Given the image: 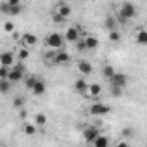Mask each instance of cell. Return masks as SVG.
Returning <instances> with one entry per match:
<instances>
[{
    "instance_id": "cell-1",
    "label": "cell",
    "mask_w": 147,
    "mask_h": 147,
    "mask_svg": "<svg viewBox=\"0 0 147 147\" xmlns=\"http://www.w3.org/2000/svg\"><path fill=\"white\" fill-rule=\"evenodd\" d=\"M137 16V7L131 4V2H123L119 5V11H118V16H116V23L119 24H126L130 19H133Z\"/></svg>"
},
{
    "instance_id": "cell-2",
    "label": "cell",
    "mask_w": 147,
    "mask_h": 147,
    "mask_svg": "<svg viewBox=\"0 0 147 147\" xmlns=\"http://www.w3.org/2000/svg\"><path fill=\"white\" fill-rule=\"evenodd\" d=\"M45 45L50 49V50H57V49H62L64 45V38L61 33H50L45 36Z\"/></svg>"
},
{
    "instance_id": "cell-3",
    "label": "cell",
    "mask_w": 147,
    "mask_h": 147,
    "mask_svg": "<svg viewBox=\"0 0 147 147\" xmlns=\"http://www.w3.org/2000/svg\"><path fill=\"white\" fill-rule=\"evenodd\" d=\"M88 113H90L92 116H104V114L111 113V106H109V104H102V102H95V104L90 106Z\"/></svg>"
},
{
    "instance_id": "cell-4",
    "label": "cell",
    "mask_w": 147,
    "mask_h": 147,
    "mask_svg": "<svg viewBox=\"0 0 147 147\" xmlns=\"http://www.w3.org/2000/svg\"><path fill=\"white\" fill-rule=\"evenodd\" d=\"M109 82H111V87H116V88H121V90L128 85V78H126V75H123V73H114V76Z\"/></svg>"
},
{
    "instance_id": "cell-5",
    "label": "cell",
    "mask_w": 147,
    "mask_h": 147,
    "mask_svg": "<svg viewBox=\"0 0 147 147\" xmlns=\"http://www.w3.org/2000/svg\"><path fill=\"white\" fill-rule=\"evenodd\" d=\"M99 135H100V133H99V128H97V126H87V128L83 130V138H85V142H87L88 145H92L94 140H95Z\"/></svg>"
},
{
    "instance_id": "cell-6",
    "label": "cell",
    "mask_w": 147,
    "mask_h": 147,
    "mask_svg": "<svg viewBox=\"0 0 147 147\" xmlns=\"http://www.w3.org/2000/svg\"><path fill=\"white\" fill-rule=\"evenodd\" d=\"M62 38H64V42H78V40H80V28H78V26L67 28Z\"/></svg>"
},
{
    "instance_id": "cell-7",
    "label": "cell",
    "mask_w": 147,
    "mask_h": 147,
    "mask_svg": "<svg viewBox=\"0 0 147 147\" xmlns=\"http://www.w3.org/2000/svg\"><path fill=\"white\" fill-rule=\"evenodd\" d=\"M0 66H4V67H12L14 66V54L12 52H2L0 54Z\"/></svg>"
},
{
    "instance_id": "cell-8",
    "label": "cell",
    "mask_w": 147,
    "mask_h": 147,
    "mask_svg": "<svg viewBox=\"0 0 147 147\" xmlns=\"http://www.w3.org/2000/svg\"><path fill=\"white\" fill-rule=\"evenodd\" d=\"M76 67H78V71L82 73L83 76L92 75V71H94V66H92V62H88V61H78Z\"/></svg>"
},
{
    "instance_id": "cell-9",
    "label": "cell",
    "mask_w": 147,
    "mask_h": 147,
    "mask_svg": "<svg viewBox=\"0 0 147 147\" xmlns=\"http://www.w3.org/2000/svg\"><path fill=\"white\" fill-rule=\"evenodd\" d=\"M36 42H38V38H36V35H33V33H23V36H21V47H31V45H36Z\"/></svg>"
},
{
    "instance_id": "cell-10",
    "label": "cell",
    "mask_w": 147,
    "mask_h": 147,
    "mask_svg": "<svg viewBox=\"0 0 147 147\" xmlns=\"http://www.w3.org/2000/svg\"><path fill=\"white\" fill-rule=\"evenodd\" d=\"M55 12L66 19V18L71 14V5H69V4H66V2H59V4H57V11H55Z\"/></svg>"
},
{
    "instance_id": "cell-11",
    "label": "cell",
    "mask_w": 147,
    "mask_h": 147,
    "mask_svg": "<svg viewBox=\"0 0 147 147\" xmlns=\"http://www.w3.org/2000/svg\"><path fill=\"white\" fill-rule=\"evenodd\" d=\"M69 54L66 52V50H57L55 52V57H54V62L55 64H66V62H69Z\"/></svg>"
},
{
    "instance_id": "cell-12",
    "label": "cell",
    "mask_w": 147,
    "mask_h": 147,
    "mask_svg": "<svg viewBox=\"0 0 147 147\" xmlns=\"http://www.w3.org/2000/svg\"><path fill=\"white\" fill-rule=\"evenodd\" d=\"M23 75H24V73H21V71H18V69L11 67L7 80H9V83H18V82H21V80H23Z\"/></svg>"
},
{
    "instance_id": "cell-13",
    "label": "cell",
    "mask_w": 147,
    "mask_h": 147,
    "mask_svg": "<svg viewBox=\"0 0 147 147\" xmlns=\"http://www.w3.org/2000/svg\"><path fill=\"white\" fill-rule=\"evenodd\" d=\"M135 42H137L138 45H147V31H145L142 26L137 30V35H135Z\"/></svg>"
},
{
    "instance_id": "cell-14",
    "label": "cell",
    "mask_w": 147,
    "mask_h": 147,
    "mask_svg": "<svg viewBox=\"0 0 147 147\" xmlns=\"http://www.w3.org/2000/svg\"><path fill=\"white\" fill-rule=\"evenodd\" d=\"M31 92H33L36 97H40V95H43V94L47 92V87H45V83H43L42 80H36V83H35V87L31 88Z\"/></svg>"
},
{
    "instance_id": "cell-15",
    "label": "cell",
    "mask_w": 147,
    "mask_h": 147,
    "mask_svg": "<svg viewBox=\"0 0 147 147\" xmlns=\"http://www.w3.org/2000/svg\"><path fill=\"white\" fill-rule=\"evenodd\" d=\"M87 92L90 94V97H99V95L102 94V87H100L99 83H88Z\"/></svg>"
},
{
    "instance_id": "cell-16",
    "label": "cell",
    "mask_w": 147,
    "mask_h": 147,
    "mask_svg": "<svg viewBox=\"0 0 147 147\" xmlns=\"http://www.w3.org/2000/svg\"><path fill=\"white\" fill-rule=\"evenodd\" d=\"M87 87H88V83H87L85 78H78V80L75 82V90H76L78 94H87Z\"/></svg>"
},
{
    "instance_id": "cell-17",
    "label": "cell",
    "mask_w": 147,
    "mask_h": 147,
    "mask_svg": "<svg viewBox=\"0 0 147 147\" xmlns=\"http://www.w3.org/2000/svg\"><path fill=\"white\" fill-rule=\"evenodd\" d=\"M83 42H85L87 50H92V49H97V47H99V38H97V36H87Z\"/></svg>"
},
{
    "instance_id": "cell-18",
    "label": "cell",
    "mask_w": 147,
    "mask_h": 147,
    "mask_svg": "<svg viewBox=\"0 0 147 147\" xmlns=\"http://www.w3.org/2000/svg\"><path fill=\"white\" fill-rule=\"evenodd\" d=\"M92 147H109V138H107L106 135H99V137L94 140Z\"/></svg>"
},
{
    "instance_id": "cell-19",
    "label": "cell",
    "mask_w": 147,
    "mask_h": 147,
    "mask_svg": "<svg viewBox=\"0 0 147 147\" xmlns=\"http://www.w3.org/2000/svg\"><path fill=\"white\" fill-rule=\"evenodd\" d=\"M104 26L109 30V31H114L118 28V23H116V16H107L106 21H104Z\"/></svg>"
},
{
    "instance_id": "cell-20",
    "label": "cell",
    "mask_w": 147,
    "mask_h": 147,
    "mask_svg": "<svg viewBox=\"0 0 147 147\" xmlns=\"http://www.w3.org/2000/svg\"><path fill=\"white\" fill-rule=\"evenodd\" d=\"M23 133L28 135V137H33L36 133V126L35 123H23Z\"/></svg>"
},
{
    "instance_id": "cell-21",
    "label": "cell",
    "mask_w": 147,
    "mask_h": 147,
    "mask_svg": "<svg viewBox=\"0 0 147 147\" xmlns=\"http://www.w3.org/2000/svg\"><path fill=\"white\" fill-rule=\"evenodd\" d=\"M114 73H116V69H114L111 64H106V66L102 67V76H104L106 80H111V78L114 76Z\"/></svg>"
},
{
    "instance_id": "cell-22",
    "label": "cell",
    "mask_w": 147,
    "mask_h": 147,
    "mask_svg": "<svg viewBox=\"0 0 147 147\" xmlns=\"http://www.w3.org/2000/svg\"><path fill=\"white\" fill-rule=\"evenodd\" d=\"M12 90V83H9V80H0V94L7 95Z\"/></svg>"
},
{
    "instance_id": "cell-23",
    "label": "cell",
    "mask_w": 147,
    "mask_h": 147,
    "mask_svg": "<svg viewBox=\"0 0 147 147\" xmlns=\"http://www.w3.org/2000/svg\"><path fill=\"white\" fill-rule=\"evenodd\" d=\"M23 12V4L19 5H7V14L9 16H19Z\"/></svg>"
},
{
    "instance_id": "cell-24",
    "label": "cell",
    "mask_w": 147,
    "mask_h": 147,
    "mask_svg": "<svg viewBox=\"0 0 147 147\" xmlns=\"http://www.w3.org/2000/svg\"><path fill=\"white\" fill-rule=\"evenodd\" d=\"M47 125V116L43 113H36L35 114V126H45Z\"/></svg>"
},
{
    "instance_id": "cell-25",
    "label": "cell",
    "mask_w": 147,
    "mask_h": 147,
    "mask_svg": "<svg viewBox=\"0 0 147 147\" xmlns=\"http://www.w3.org/2000/svg\"><path fill=\"white\" fill-rule=\"evenodd\" d=\"M18 57L21 59V62H23V61H26V59L30 57V49H26V47H21V49L18 50Z\"/></svg>"
},
{
    "instance_id": "cell-26",
    "label": "cell",
    "mask_w": 147,
    "mask_h": 147,
    "mask_svg": "<svg viewBox=\"0 0 147 147\" xmlns=\"http://www.w3.org/2000/svg\"><path fill=\"white\" fill-rule=\"evenodd\" d=\"M12 104H14V107H16V109H23V107H24V104H26V99H24V97H21V95H18V97H14V102H12Z\"/></svg>"
},
{
    "instance_id": "cell-27",
    "label": "cell",
    "mask_w": 147,
    "mask_h": 147,
    "mask_svg": "<svg viewBox=\"0 0 147 147\" xmlns=\"http://www.w3.org/2000/svg\"><path fill=\"white\" fill-rule=\"evenodd\" d=\"M109 40H111L113 43H118V42H121V33H119L118 30H114V31H109Z\"/></svg>"
},
{
    "instance_id": "cell-28",
    "label": "cell",
    "mask_w": 147,
    "mask_h": 147,
    "mask_svg": "<svg viewBox=\"0 0 147 147\" xmlns=\"http://www.w3.org/2000/svg\"><path fill=\"white\" fill-rule=\"evenodd\" d=\"M36 80H38V78H35V76H28V78H24V87H26L28 90H31V88L35 87Z\"/></svg>"
},
{
    "instance_id": "cell-29",
    "label": "cell",
    "mask_w": 147,
    "mask_h": 147,
    "mask_svg": "<svg viewBox=\"0 0 147 147\" xmlns=\"http://www.w3.org/2000/svg\"><path fill=\"white\" fill-rule=\"evenodd\" d=\"M9 67H4V66H0V80H7V76H9Z\"/></svg>"
},
{
    "instance_id": "cell-30",
    "label": "cell",
    "mask_w": 147,
    "mask_h": 147,
    "mask_svg": "<svg viewBox=\"0 0 147 147\" xmlns=\"http://www.w3.org/2000/svg\"><path fill=\"white\" fill-rule=\"evenodd\" d=\"M14 28H16V26H14V23H12V21H5V23H4V30H5L7 33H12V31H14Z\"/></svg>"
},
{
    "instance_id": "cell-31",
    "label": "cell",
    "mask_w": 147,
    "mask_h": 147,
    "mask_svg": "<svg viewBox=\"0 0 147 147\" xmlns=\"http://www.w3.org/2000/svg\"><path fill=\"white\" fill-rule=\"evenodd\" d=\"M52 21H54V23H57V24H61V23H66V19H64L62 16H59L57 12H54V14H52Z\"/></svg>"
},
{
    "instance_id": "cell-32",
    "label": "cell",
    "mask_w": 147,
    "mask_h": 147,
    "mask_svg": "<svg viewBox=\"0 0 147 147\" xmlns=\"http://www.w3.org/2000/svg\"><path fill=\"white\" fill-rule=\"evenodd\" d=\"M133 135H135V130H133V128H125V130H123V137H125V138H130V137H133Z\"/></svg>"
},
{
    "instance_id": "cell-33",
    "label": "cell",
    "mask_w": 147,
    "mask_h": 147,
    "mask_svg": "<svg viewBox=\"0 0 147 147\" xmlns=\"http://www.w3.org/2000/svg\"><path fill=\"white\" fill-rule=\"evenodd\" d=\"M76 50H78V52H83V50H87V47H85V42H83L82 38H80V40H78V43H76Z\"/></svg>"
},
{
    "instance_id": "cell-34",
    "label": "cell",
    "mask_w": 147,
    "mask_h": 147,
    "mask_svg": "<svg viewBox=\"0 0 147 147\" xmlns=\"http://www.w3.org/2000/svg\"><path fill=\"white\" fill-rule=\"evenodd\" d=\"M111 92H113L114 97H121V94H123V90L121 88H116V87H111Z\"/></svg>"
},
{
    "instance_id": "cell-35",
    "label": "cell",
    "mask_w": 147,
    "mask_h": 147,
    "mask_svg": "<svg viewBox=\"0 0 147 147\" xmlns=\"http://www.w3.org/2000/svg\"><path fill=\"white\" fill-rule=\"evenodd\" d=\"M0 12H2V14H7V2H2V4H0Z\"/></svg>"
},
{
    "instance_id": "cell-36",
    "label": "cell",
    "mask_w": 147,
    "mask_h": 147,
    "mask_svg": "<svg viewBox=\"0 0 147 147\" xmlns=\"http://www.w3.org/2000/svg\"><path fill=\"white\" fill-rule=\"evenodd\" d=\"M114 147H130V144H128V142H125V140H121V142H118Z\"/></svg>"
},
{
    "instance_id": "cell-37",
    "label": "cell",
    "mask_w": 147,
    "mask_h": 147,
    "mask_svg": "<svg viewBox=\"0 0 147 147\" xmlns=\"http://www.w3.org/2000/svg\"><path fill=\"white\" fill-rule=\"evenodd\" d=\"M19 0H7V5H19Z\"/></svg>"
},
{
    "instance_id": "cell-38",
    "label": "cell",
    "mask_w": 147,
    "mask_h": 147,
    "mask_svg": "<svg viewBox=\"0 0 147 147\" xmlns=\"http://www.w3.org/2000/svg\"><path fill=\"white\" fill-rule=\"evenodd\" d=\"M26 116H28V113H26L24 109H19V118H21V119H24Z\"/></svg>"
}]
</instances>
